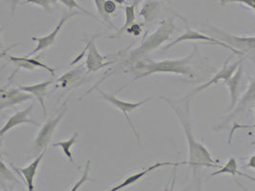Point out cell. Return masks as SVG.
I'll list each match as a JSON object with an SVG mask.
<instances>
[{
    "label": "cell",
    "instance_id": "cell-1",
    "mask_svg": "<svg viewBox=\"0 0 255 191\" xmlns=\"http://www.w3.org/2000/svg\"><path fill=\"white\" fill-rule=\"evenodd\" d=\"M160 98L164 100L171 109L173 110L181 125L184 129L185 135L188 145V157L189 161L187 165L190 168L193 169V174L196 176L197 171L202 167H219L217 165L219 161H215L210 154L208 148L199 143L195 137L192 134L191 130V123H190V98L185 97L184 98V105L180 104V100H173L166 96H160Z\"/></svg>",
    "mask_w": 255,
    "mask_h": 191
},
{
    "label": "cell",
    "instance_id": "cell-2",
    "mask_svg": "<svg viewBox=\"0 0 255 191\" xmlns=\"http://www.w3.org/2000/svg\"><path fill=\"white\" fill-rule=\"evenodd\" d=\"M197 52V46L195 45L191 54L186 58L180 60H164L155 61L146 58L128 62L126 72H131L135 75L132 82H135L144 77H148L153 74L165 73V74H176L187 77H193V73L190 68V62L194 58Z\"/></svg>",
    "mask_w": 255,
    "mask_h": 191
},
{
    "label": "cell",
    "instance_id": "cell-3",
    "mask_svg": "<svg viewBox=\"0 0 255 191\" xmlns=\"http://www.w3.org/2000/svg\"><path fill=\"white\" fill-rule=\"evenodd\" d=\"M175 30H176V25L174 23V17L162 19L158 29L149 36H144L143 39L141 40L140 45L133 49L129 53L127 63L139 60V59H142L144 58V56L148 55L154 50L158 49L165 41L170 39Z\"/></svg>",
    "mask_w": 255,
    "mask_h": 191
},
{
    "label": "cell",
    "instance_id": "cell-4",
    "mask_svg": "<svg viewBox=\"0 0 255 191\" xmlns=\"http://www.w3.org/2000/svg\"><path fill=\"white\" fill-rule=\"evenodd\" d=\"M205 27H207V30L210 33L214 34V38L220 40L222 42H225L226 44L230 45L231 47L241 51V52H255V36H237L231 35L225 31H222L220 29L211 26L209 24H205Z\"/></svg>",
    "mask_w": 255,
    "mask_h": 191
},
{
    "label": "cell",
    "instance_id": "cell-5",
    "mask_svg": "<svg viewBox=\"0 0 255 191\" xmlns=\"http://www.w3.org/2000/svg\"><path fill=\"white\" fill-rule=\"evenodd\" d=\"M66 102H64L63 108L61 109V112H59L57 117L48 119L46 122L42 125L40 130L37 133V136L35 139L33 149L35 154H41L43 151L46 150L48 144L51 142V139L58 127V123L64 117L66 111H67V105Z\"/></svg>",
    "mask_w": 255,
    "mask_h": 191
},
{
    "label": "cell",
    "instance_id": "cell-6",
    "mask_svg": "<svg viewBox=\"0 0 255 191\" xmlns=\"http://www.w3.org/2000/svg\"><path fill=\"white\" fill-rule=\"evenodd\" d=\"M95 89L100 93V95L102 96V97H104L105 100H107L111 105H113V106L118 108V109L125 115L126 119H127L128 124H129V126L131 127V129H132V131L134 133L135 137L138 139V141L139 142V134H138V132L136 130V127H135L134 123L132 122V120L129 118L128 114L131 113V112H133V111L136 110L137 108L142 106V105L145 104L146 102L150 101L151 99L153 98V96H149V97H147V98H145V99H143V100H140V101L133 102V101H126V100L119 99L118 97H116L114 95H112V94H108V93L104 92V91H102V90H100V89H98V88H95Z\"/></svg>",
    "mask_w": 255,
    "mask_h": 191
},
{
    "label": "cell",
    "instance_id": "cell-7",
    "mask_svg": "<svg viewBox=\"0 0 255 191\" xmlns=\"http://www.w3.org/2000/svg\"><path fill=\"white\" fill-rule=\"evenodd\" d=\"M98 36H99V34L96 33L92 36V38L84 39V42L86 44V46H85L86 48V60H85L86 74L99 71L100 69L104 68L105 66L111 65L116 62V61H108L106 57L100 54L98 48L96 46V43H95V40Z\"/></svg>",
    "mask_w": 255,
    "mask_h": 191
},
{
    "label": "cell",
    "instance_id": "cell-8",
    "mask_svg": "<svg viewBox=\"0 0 255 191\" xmlns=\"http://www.w3.org/2000/svg\"><path fill=\"white\" fill-rule=\"evenodd\" d=\"M186 22V31L179 37H177L175 40H173L172 42H170L169 44H167L165 47L163 48V50H167V49H170L172 46H174L178 43H181V42H185V41H207V43L209 44H213V45H219L222 47L227 48L229 50H232V52H233L234 54H237V55H240L242 56L244 55L243 52L241 51H238V50H235L233 48L231 47L230 45L226 44L225 42H222L220 40L212 37V36H207L205 34H202V33H199L197 31H194V30H191L189 28V26L187 25V21Z\"/></svg>",
    "mask_w": 255,
    "mask_h": 191
},
{
    "label": "cell",
    "instance_id": "cell-9",
    "mask_svg": "<svg viewBox=\"0 0 255 191\" xmlns=\"http://www.w3.org/2000/svg\"><path fill=\"white\" fill-rule=\"evenodd\" d=\"M181 165H187V162H159V163L153 164V165H151V166L146 167V168H143L142 170H140V171L135 173V174L129 175L127 178L123 180L120 184L112 187L108 191H123V190H126V189L129 188L130 186H132L135 183L140 181L144 176H146L148 173L152 172L154 169H157V168H160V167H167V166L168 167H179Z\"/></svg>",
    "mask_w": 255,
    "mask_h": 191
},
{
    "label": "cell",
    "instance_id": "cell-10",
    "mask_svg": "<svg viewBox=\"0 0 255 191\" xmlns=\"http://www.w3.org/2000/svg\"><path fill=\"white\" fill-rule=\"evenodd\" d=\"M76 14H81V13L78 12H70V13H67V14H65V15H63V16L60 18L59 22L57 24V26L54 28V30H53L52 32H50L46 36H41V37H35V36H33L32 39L36 42V47H35L30 54H28V56H29V57L34 56L36 53H38V52H40V51H43V50H46L48 48L51 47L52 45H54L55 42H56V40H57L58 35L59 34L60 30L63 28L64 24L66 23V21H67L68 19H70L71 17H73V16L76 15Z\"/></svg>",
    "mask_w": 255,
    "mask_h": 191
},
{
    "label": "cell",
    "instance_id": "cell-11",
    "mask_svg": "<svg viewBox=\"0 0 255 191\" xmlns=\"http://www.w3.org/2000/svg\"><path fill=\"white\" fill-rule=\"evenodd\" d=\"M243 60L244 59H241V60L236 61V62L233 63V64H229V60H230V59H228V60H226V62L224 63V66L222 67V69H221L220 71L217 72V73L215 74V76H214L210 81H209L208 83L202 84V85L196 87V88L192 91V93H190L189 95L187 96V97L191 98L194 94H196L198 92H201V91H203V90L209 88V86H211V85H213V84H218L220 81H223V82L225 83V82H227L228 80H230L232 76H233V74L237 70V68L243 63Z\"/></svg>",
    "mask_w": 255,
    "mask_h": 191
},
{
    "label": "cell",
    "instance_id": "cell-12",
    "mask_svg": "<svg viewBox=\"0 0 255 191\" xmlns=\"http://www.w3.org/2000/svg\"><path fill=\"white\" fill-rule=\"evenodd\" d=\"M30 99H33V96L19 88L5 89V87H1L0 89V110L18 105Z\"/></svg>",
    "mask_w": 255,
    "mask_h": 191
},
{
    "label": "cell",
    "instance_id": "cell-13",
    "mask_svg": "<svg viewBox=\"0 0 255 191\" xmlns=\"http://www.w3.org/2000/svg\"><path fill=\"white\" fill-rule=\"evenodd\" d=\"M34 106H35V104H32V105L25 108L24 110L16 112L15 114L12 115V117H10L0 130L1 139L4 138L5 134H7L10 130H12V128L16 127L17 125H20V124H23V123H31V124H34V125H39L38 122H36L33 119H29V115H30L31 111L33 110Z\"/></svg>",
    "mask_w": 255,
    "mask_h": 191
},
{
    "label": "cell",
    "instance_id": "cell-14",
    "mask_svg": "<svg viewBox=\"0 0 255 191\" xmlns=\"http://www.w3.org/2000/svg\"><path fill=\"white\" fill-rule=\"evenodd\" d=\"M46 150L43 151L41 154H39L38 157H36L35 160L28 166L24 168H14L18 174H20L22 177H24L25 183L27 185L28 191H35V187H34V182H35V177L36 175V171L38 169V167L40 165V162L42 161L44 154Z\"/></svg>",
    "mask_w": 255,
    "mask_h": 191
},
{
    "label": "cell",
    "instance_id": "cell-15",
    "mask_svg": "<svg viewBox=\"0 0 255 191\" xmlns=\"http://www.w3.org/2000/svg\"><path fill=\"white\" fill-rule=\"evenodd\" d=\"M53 84L52 81L42 82L39 84H33V85H20L18 88L26 93H29L34 96L35 98L40 103L43 114L46 115V106H45V96H46L47 90L49 86Z\"/></svg>",
    "mask_w": 255,
    "mask_h": 191
},
{
    "label": "cell",
    "instance_id": "cell-16",
    "mask_svg": "<svg viewBox=\"0 0 255 191\" xmlns=\"http://www.w3.org/2000/svg\"><path fill=\"white\" fill-rule=\"evenodd\" d=\"M162 2L159 0H146L143 4L139 15L142 16L144 23L149 24L154 22L161 13Z\"/></svg>",
    "mask_w": 255,
    "mask_h": 191
},
{
    "label": "cell",
    "instance_id": "cell-17",
    "mask_svg": "<svg viewBox=\"0 0 255 191\" xmlns=\"http://www.w3.org/2000/svg\"><path fill=\"white\" fill-rule=\"evenodd\" d=\"M242 74H243V64H241L237 68V70L230 80L225 82V84L230 89L231 99H232L231 105L228 108L229 111L232 110L237 104V101H238V88H239V84H240V81H241V78H242Z\"/></svg>",
    "mask_w": 255,
    "mask_h": 191
},
{
    "label": "cell",
    "instance_id": "cell-18",
    "mask_svg": "<svg viewBox=\"0 0 255 191\" xmlns=\"http://www.w3.org/2000/svg\"><path fill=\"white\" fill-rule=\"evenodd\" d=\"M220 174H231L232 177L234 178V181L237 183L235 176L236 175H239V176H243L247 179L251 180L253 182H255V178L248 175V174H245L243 172H240L238 170V164H237V161L234 157H231L229 159V161L227 162V164L224 166V167H221L219 170L211 173V176H216V175H220Z\"/></svg>",
    "mask_w": 255,
    "mask_h": 191
},
{
    "label": "cell",
    "instance_id": "cell-19",
    "mask_svg": "<svg viewBox=\"0 0 255 191\" xmlns=\"http://www.w3.org/2000/svg\"><path fill=\"white\" fill-rule=\"evenodd\" d=\"M255 100V79L252 82V84L250 85L247 93L243 96V97L240 99V101L237 103V107L235 108V110L232 112V114L227 118V119L224 121V123L222 125H224L225 123L229 122L231 119L235 117L238 113H240L244 108L246 107V105H248L250 102H253ZM221 125V126H222ZM220 126V127H221ZM219 127V128H220Z\"/></svg>",
    "mask_w": 255,
    "mask_h": 191
},
{
    "label": "cell",
    "instance_id": "cell-20",
    "mask_svg": "<svg viewBox=\"0 0 255 191\" xmlns=\"http://www.w3.org/2000/svg\"><path fill=\"white\" fill-rule=\"evenodd\" d=\"M83 75H84V71L82 70L81 67H79L77 69L66 72L63 76H61L57 80V84L60 88H63V89L68 88L71 84H75L76 82L80 81L83 77Z\"/></svg>",
    "mask_w": 255,
    "mask_h": 191
},
{
    "label": "cell",
    "instance_id": "cell-21",
    "mask_svg": "<svg viewBox=\"0 0 255 191\" xmlns=\"http://www.w3.org/2000/svg\"><path fill=\"white\" fill-rule=\"evenodd\" d=\"M134 5H126L125 8V13H126V23L125 25L117 31V34L115 36H110L111 38H118L122 37L125 33H127V30L130 28L133 24L135 23L136 19V10H135Z\"/></svg>",
    "mask_w": 255,
    "mask_h": 191
},
{
    "label": "cell",
    "instance_id": "cell-22",
    "mask_svg": "<svg viewBox=\"0 0 255 191\" xmlns=\"http://www.w3.org/2000/svg\"><path fill=\"white\" fill-rule=\"evenodd\" d=\"M79 137V133H74V135L66 141H59L58 143H54L53 146L54 147H60L63 154L67 158V160L69 161L72 165H75V161L73 158V154H72V146L76 143L77 138Z\"/></svg>",
    "mask_w": 255,
    "mask_h": 191
},
{
    "label": "cell",
    "instance_id": "cell-23",
    "mask_svg": "<svg viewBox=\"0 0 255 191\" xmlns=\"http://www.w3.org/2000/svg\"><path fill=\"white\" fill-rule=\"evenodd\" d=\"M95 1V5H96V8H97V11L100 13V15L102 16V18L104 19L105 23L107 25V27L109 29H112V30H117L115 25L112 22L111 18H110V15L105 12V3L106 0H94Z\"/></svg>",
    "mask_w": 255,
    "mask_h": 191
},
{
    "label": "cell",
    "instance_id": "cell-24",
    "mask_svg": "<svg viewBox=\"0 0 255 191\" xmlns=\"http://www.w3.org/2000/svg\"><path fill=\"white\" fill-rule=\"evenodd\" d=\"M89 170H90V161H87L86 162V165H85V168H84V172L81 176V179L79 180L72 188L69 191H79V190L81 189V186L88 182V181H91V178H89Z\"/></svg>",
    "mask_w": 255,
    "mask_h": 191
},
{
    "label": "cell",
    "instance_id": "cell-25",
    "mask_svg": "<svg viewBox=\"0 0 255 191\" xmlns=\"http://www.w3.org/2000/svg\"><path fill=\"white\" fill-rule=\"evenodd\" d=\"M58 2V0H26V5H37L42 7L46 12H52L51 7L55 5Z\"/></svg>",
    "mask_w": 255,
    "mask_h": 191
},
{
    "label": "cell",
    "instance_id": "cell-26",
    "mask_svg": "<svg viewBox=\"0 0 255 191\" xmlns=\"http://www.w3.org/2000/svg\"><path fill=\"white\" fill-rule=\"evenodd\" d=\"M58 1H60L64 6H66L71 11H72L73 9H78V10H80L81 12H83L84 13H86L87 15H90V16L94 17L95 19L98 20V18H97L96 15H94L92 12H89V11L86 10V9H84L83 7H81V5H80L76 0H58Z\"/></svg>",
    "mask_w": 255,
    "mask_h": 191
},
{
    "label": "cell",
    "instance_id": "cell-27",
    "mask_svg": "<svg viewBox=\"0 0 255 191\" xmlns=\"http://www.w3.org/2000/svg\"><path fill=\"white\" fill-rule=\"evenodd\" d=\"M1 177L3 179L11 180V181L16 180L14 178V176L12 175V172L7 168L3 160H1Z\"/></svg>",
    "mask_w": 255,
    "mask_h": 191
},
{
    "label": "cell",
    "instance_id": "cell-28",
    "mask_svg": "<svg viewBox=\"0 0 255 191\" xmlns=\"http://www.w3.org/2000/svg\"><path fill=\"white\" fill-rule=\"evenodd\" d=\"M142 33V27L140 24L134 23L127 30V34L132 36H139Z\"/></svg>",
    "mask_w": 255,
    "mask_h": 191
},
{
    "label": "cell",
    "instance_id": "cell-29",
    "mask_svg": "<svg viewBox=\"0 0 255 191\" xmlns=\"http://www.w3.org/2000/svg\"><path fill=\"white\" fill-rule=\"evenodd\" d=\"M221 5H226L228 3L231 2H239V3H243L245 5L251 7L252 9H254L255 12V4L253 2V0H219Z\"/></svg>",
    "mask_w": 255,
    "mask_h": 191
},
{
    "label": "cell",
    "instance_id": "cell-30",
    "mask_svg": "<svg viewBox=\"0 0 255 191\" xmlns=\"http://www.w3.org/2000/svg\"><path fill=\"white\" fill-rule=\"evenodd\" d=\"M117 5L118 4L114 0H106L105 3V12H107L108 14H111V13L116 12Z\"/></svg>",
    "mask_w": 255,
    "mask_h": 191
},
{
    "label": "cell",
    "instance_id": "cell-31",
    "mask_svg": "<svg viewBox=\"0 0 255 191\" xmlns=\"http://www.w3.org/2000/svg\"><path fill=\"white\" fill-rule=\"evenodd\" d=\"M245 167H246V168H247V167H251V168L255 169V154L251 157V159H250L249 162H248V165Z\"/></svg>",
    "mask_w": 255,
    "mask_h": 191
},
{
    "label": "cell",
    "instance_id": "cell-32",
    "mask_svg": "<svg viewBox=\"0 0 255 191\" xmlns=\"http://www.w3.org/2000/svg\"><path fill=\"white\" fill-rule=\"evenodd\" d=\"M20 2V0H12L11 1V12L13 14V12L15 11V8L17 6V4Z\"/></svg>",
    "mask_w": 255,
    "mask_h": 191
},
{
    "label": "cell",
    "instance_id": "cell-33",
    "mask_svg": "<svg viewBox=\"0 0 255 191\" xmlns=\"http://www.w3.org/2000/svg\"><path fill=\"white\" fill-rule=\"evenodd\" d=\"M142 1H143V0H127L128 5H134V6L138 5V4H139V3L142 2Z\"/></svg>",
    "mask_w": 255,
    "mask_h": 191
},
{
    "label": "cell",
    "instance_id": "cell-34",
    "mask_svg": "<svg viewBox=\"0 0 255 191\" xmlns=\"http://www.w3.org/2000/svg\"><path fill=\"white\" fill-rule=\"evenodd\" d=\"M175 181H176V175L174 174V175H173V178H172V181H171V186H170V190H169V191H173V190H174Z\"/></svg>",
    "mask_w": 255,
    "mask_h": 191
},
{
    "label": "cell",
    "instance_id": "cell-35",
    "mask_svg": "<svg viewBox=\"0 0 255 191\" xmlns=\"http://www.w3.org/2000/svg\"><path fill=\"white\" fill-rule=\"evenodd\" d=\"M118 5H128L127 0H114Z\"/></svg>",
    "mask_w": 255,
    "mask_h": 191
},
{
    "label": "cell",
    "instance_id": "cell-36",
    "mask_svg": "<svg viewBox=\"0 0 255 191\" xmlns=\"http://www.w3.org/2000/svg\"><path fill=\"white\" fill-rule=\"evenodd\" d=\"M169 190H170V187H169V183H168V185L164 188V190H163V191H169Z\"/></svg>",
    "mask_w": 255,
    "mask_h": 191
},
{
    "label": "cell",
    "instance_id": "cell-37",
    "mask_svg": "<svg viewBox=\"0 0 255 191\" xmlns=\"http://www.w3.org/2000/svg\"><path fill=\"white\" fill-rule=\"evenodd\" d=\"M254 108H255V105H254ZM252 126H253V128H255V123L254 124V125H252Z\"/></svg>",
    "mask_w": 255,
    "mask_h": 191
},
{
    "label": "cell",
    "instance_id": "cell-38",
    "mask_svg": "<svg viewBox=\"0 0 255 191\" xmlns=\"http://www.w3.org/2000/svg\"><path fill=\"white\" fill-rule=\"evenodd\" d=\"M253 2H254V3L255 4V0H253Z\"/></svg>",
    "mask_w": 255,
    "mask_h": 191
}]
</instances>
